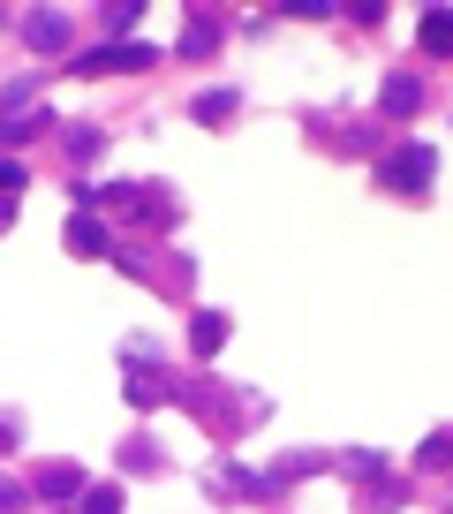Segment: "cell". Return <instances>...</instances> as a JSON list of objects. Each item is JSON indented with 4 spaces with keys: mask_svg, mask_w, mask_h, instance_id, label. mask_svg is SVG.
<instances>
[{
    "mask_svg": "<svg viewBox=\"0 0 453 514\" xmlns=\"http://www.w3.org/2000/svg\"><path fill=\"white\" fill-rule=\"evenodd\" d=\"M438 174V152L431 144H408V152H393L386 167H378V182H393V189H423Z\"/></svg>",
    "mask_w": 453,
    "mask_h": 514,
    "instance_id": "cell-1",
    "label": "cell"
},
{
    "mask_svg": "<svg viewBox=\"0 0 453 514\" xmlns=\"http://www.w3.org/2000/svg\"><path fill=\"white\" fill-rule=\"evenodd\" d=\"M151 61H159V53L136 38V46H99V53H84L76 69H84V76H114V69H151Z\"/></svg>",
    "mask_w": 453,
    "mask_h": 514,
    "instance_id": "cell-2",
    "label": "cell"
},
{
    "mask_svg": "<svg viewBox=\"0 0 453 514\" xmlns=\"http://www.w3.org/2000/svg\"><path fill=\"white\" fill-rule=\"evenodd\" d=\"M23 38H31L38 53H61L68 46V16L61 8H31V16H23Z\"/></svg>",
    "mask_w": 453,
    "mask_h": 514,
    "instance_id": "cell-3",
    "label": "cell"
},
{
    "mask_svg": "<svg viewBox=\"0 0 453 514\" xmlns=\"http://www.w3.org/2000/svg\"><path fill=\"white\" fill-rule=\"evenodd\" d=\"M38 492H46V499H76V492H84V469H68V462L38 469Z\"/></svg>",
    "mask_w": 453,
    "mask_h": 514,
    "instance_id": "cell-4",
    "label": "cell"
},
{
    "mask_svg": "<svg viewBox=\"0 0 453 514\" xmlns=\"http://www.w3.org/2000/svg\"><path fill=\"white\" fill-rule=\"evenodd\" d=\"M68 250H76V257H106V227L91 220V212H84V220H68Z\"/></svg>",
    "mask_w": 453,
    "mask_h": 514,
    "instance_id": "cell-5",
    "label": "cell"
},
{
    "mask_svg": "<svg viewBox=\"0 0 453 514\" xmlns=\"http://www.w3.org/2000/svg\"><path fill=\"white\" fill-rule=\"evenodd\" d=\"M219 341H227V318H219V310H204V318H189V348H204V356H212Z\"/></svg>",
    "mask_w": 453,
    "mask_h": 514,
    "instance_id": "cell-6",
    "label": "cell"
},
{
    "mask_svg": "<svg viewBox=\"0 0 453 514\" xmlns=\"http://www.w3.org/2000/svg\"><path fill=\"white\" fill-rule=\"evenodd\" d=\"M378 99H386V114H416V76H386V91H378Z\"/></svg>",
    "mask_w": 453,
    "mask_h": 514,
    "instance_id": "cell-7",
    "label": "cell"
},
{
    "mask_svg": "<svg viewBox=\"0 0 453 514\" xmlns=\"http://www.w3.org/2000/svg\"><path fill=\"white\" fill-rule=\"evenodd\" d=\"M423 46H431V53H453V8H431V16H423Z\"/></svg>",
    "mask_w": 453,
    "mask_h": 514,
    "instance_id": "cell-8",
    "label": "cell"
},
{
    "mask_svg": "<svg viewBox=\"0 0 453 514\" xmlns=\"http://www.w3.org/2000/svg\"><path fill=\"white\" fill-rule=\"evenodd\" d=\"M227 114H235V91H204L197 99V121H227Z\"/></svg>",
    "mask_w": 453,
    "mask_h": 514,
    "instance_id": "cell-9",
    "label": "cell"
},
{
    "mask_svg": "<svg viewBox=\"0 0 453 514\" xmlns=\"http://www.w3.org/2000/svg\"><path fill=\"white\" fill-rule=\"evenodd\" d=\"M84 514H121V492H114V484H91V492H84Z\"/></svg>",
    "mask_w": 453,
    "mask_h": 514,
    "instance_id": "cell-10",
    "label": "cell"
},
{
    "mask_svg": "<svg viewBox=\"0 0 453 514\" xmlns=\"http://www.w3.org/2000/svg\"><path fill=\"white\" fill-rule=\"evenodd\" d=\"M453 462V431H446V439H431V446H423V469H446Z\"/></svg>",
    "mask_w": 453,
    "mask_h": 514,
    "instance_id": "cell-11",
    "label": "cell"
},
{
    "mask_svg": "<svg viewBox=\"0 0 453 514\" xmlns=\"http://www.w3.org/2000/svg\"><path fill=\"white\" fill-rule=\"evenodd\" d=\"M23 182H31V174H23L16 159H0V189H8V197H23Z\"/></svg>",
    "mask_w": 453,
    "mask_h": 514,
    "instance_id": "cell-12",
    "label": "cell"
},
{
    "mask_svg": "<svg viewBox=\"0 0 453 514\" xmlns=\"http://www.w3.org/2000/svg\"><path fill=\"white\" fill-rule=\"evenodd\" d=\"M0 507H23V484H8V477H0Z\"/></svg>",
    "mask_w": 453,
    "mask_h": 514,
    "instance_id": "cell-13",
    "label": "cell"
},
{
    "mask_svg": "<svg viewBox=\"0 0 453 514\" xmlns=\"http://www.w3.org/2000/svg\"><path fill=\"white\" fill-rule=\"evenodd\" d=\"M8 220H16V197H8V189H0V227H8Z\"/></svg>",
    "mask_w": 453,
    "mask_h": 514,
    "instance_id": "cell-14",
    "label": "cell"
}]
</instances>
